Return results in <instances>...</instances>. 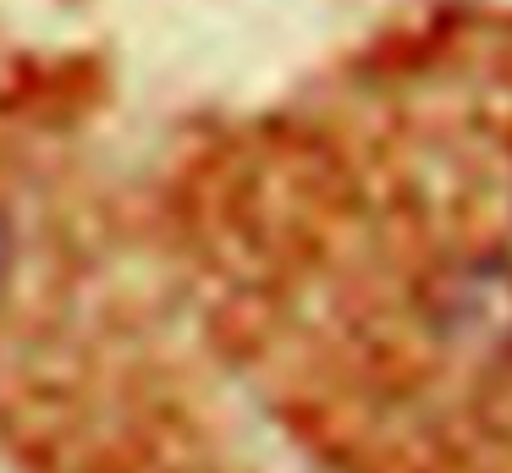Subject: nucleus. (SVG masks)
<instances>
[{"mask_svg":"<svg viewBox=\"0 0 512 473\" xmlns=\"http://www.w3.org/2000/svg\"><path fill=\"white\" fill-rule=\"evenodd\" d=\"M6 264H12V231H6V220H0V281H6Z\"/></svg>","mask_w":512,"mask_h":473,"instance_id":"f257e3e1","label":"nucleus"}]
</instances>
